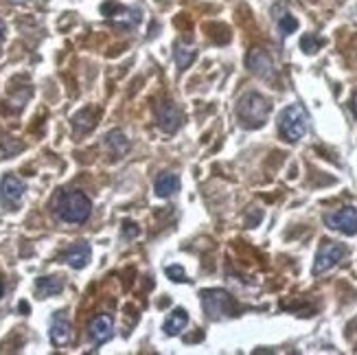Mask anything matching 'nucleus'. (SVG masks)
<instances>
[{
	"label": "nucleus",
	"instance_id": "1",
	"mask_svg": "<svg viewBox=\"0 0 357 355\" xmlns=\"http://www.w3.org/2000/svg\"><path fill=\"white\" fill-rule=\"evenodd\" d=\"M93 213V202L81 191H62L55 198V215L66 224H84Z\"/></svg>",
	"mask_w": 357,
	"mask_h": 355
},
{
	"label": "nucleus",
	"instance_id": "2",
	"mask_svg": "<svg viewBox=\"0 0 357 355\" xmlns=\"http://www.w3.org/2000/svg\"><path fill=\"white\" fill-rule=\"evenodd\" d=\"M272 103L259 93H246L239 103H237V118L246 129H257L265 125L267 116H270Z\"/></svg>",
	"mask_w": 357,
	"mask_h": 355
},
{
	"label": "nucleus",
	"instance_id": "3",
	"mask_svg": "<svg viewBox=\"0 0 357 355\" xmlns=\"http://www.w3.org/2000/svg\"><path fill=\"white\" fill-rule=\"evenodd\" d=\"M309 129V114L301 106V103H294L287 106L278 116V134L285 139L287 143H299Z\"/></svg>",
	"mask_w": 357,
	"mask_h": 355
},
{
	"label": "nucleus",
	"instance_id": "4",
	"mask_svg": "<svg viewBox=\"0 0 357 355\" xmlns=\"http://www.w3.org/2000/svg\"><path fill=\"white\" fill-rule=\"evenodd\" d=\"M202 307H204V314L211 320H224L228 316H235L237 312L235 299L226 290H204Z\"/></svg>",
	"mask_w": 357,
	"mask_h": 355
},
{
	"label": "nucleus",
	"instance_id": "5",
	"mask_svg": "<svg viewBox=\"0 0 357 355\" xmlns=\"http://www.w3.org/2000/svg\"><path fill=\"white\" fill-rule=\"evenodd\" d=\"M103 16H108L116 26L121 29H136L141 24V9L125 7L118 3H103Z\"/></svg>",
	"mask_w": 357,
	"mask_h": 355
},
{
	"label": "nucleus",
	"instance_id": "6",
	"mask_svg": "<svg viewBox=\"0 0 357 355\" xmlns=\"http://www.w3.org/2000/svg\"><path fill=\"white\" fill-rule=\"evenodd\" d=\"M154 110H156L158 127L165 132V134H175V132L182 127L184 118H182V112H180V108L175 106V103L162 101V103H156Z\"/></svg>",
	"mask_w": 357,
	"mask_h": 355
},
{
	"label": "nucleus",
	"instance_id": "7",
	"mask_svg": "<svg viewBox=\"0 0 357 355\" xmlns=\"http://www.w3.org/2000/svg\"><path fill=\"white\" fill-rule=\"evenodd\" d=\"M347 255V248L342 244H335V242H324L318 250L316 255V261H314V274H324L326 270H331L333 265H338L342 259Z\"/></svg>",
	"mask_w": 357,
	"mask_h": 355
},
{
	"label": "nucleus",
	"instance_id": "8",
	"mask_svg": "<svg viewBox=\"0 0 357 355\" xmlns=\"http://www.w3.org/2000/svg\"><path fill=\"white\" fill-rule=\"evenodd\" d=\"M326 226L342 232V235H357V209L353 206H344L335 213L324 215Z\"/></svg>",
	"mask_w": 357,
	"mask_h": 355
},
{
	"label": "nucleus",
	"instance_id": "9",
	"mask_svg": "<svg viewBox=\"0 0 357 355\" xmlns=\"http://www.w3.org/2000/svg\"><path fill=\"white\" fill-rule=\"evenodd\" d=\"M246 66L250 68L252 75H257L261 79H272L274 72H276L272 57L267 55L263 49H252L246 57Z\"/></svg>",
	"mask_w": 357,
	"mask_h": 355
},
{
	"label": "nucleus",
	"instance_id": "10",
	"mask_svg": "<svg viewBox=\"0 0 357 355\" xmlns=\"http://www.w3.org/2000/svg\"><path fill=\"white\" fill-rule=\"evenodd\" d=\"M24 191H26V187L22 180H18L16 175H5L3 182H0V200H3L7 206H11V209H16L24 198Z\"/></svg>",
	"mask_w": 357,
	"mask_h": 355
},
{
	"label": "nucleus",
	"instance_id": "11",
	"mask_svg": "<svg viewBox=\"0 0 357 355\" xmlns=\"http://www.w3.org/2000/svg\"><path fill=\"white\" fill-rule=\"evenodd\" d=\"M88 336H90L93 345H97V347L106 345L108 340L114 336V320H112V316H108V314L97 316L90 322V327H88Z\"/></svg>",
	"mask_w": 357,
	"mask_h": 355
},
{
	"label": "nucleus",
	"instance_id": "12",
	"mask_svg": "<svg viewBox=\"0 0 357 355\" xmlns=\"http://www.w3.org/2000/svg\"><path fill=\"white\" fill-rule=\"evenodd\" d=\"M93 257V250L90 246H88L86 242H79V244H72L66 253H64V261L70 265V268H75V270H81L88 265V261H90Z\"/></svg>",
	"mask_w": 357,
	"mask_h": 355
},
{
	"label": "nucleus",
	"instance_id": "13",
	"mask_svg": "<svg viewBox=\"0 0 357 355\" xmlns=\"http://www.w3.org/2000/svg\"><path fill=\"white\" fill-rule=\"evenodd\" d=\"M154 189H156V196L158 198H169L173 194L180 191V178L175 173H169V171H162L156 175V182H154Z\"/></svg>",
	"mask_w": 357,
	"mask_h": 355
},
{
	"label": "nucleus",
	"instance_id": "14",
	"mask_svg": "<svg viewBox=\"0 0 357 355\" xmlns=\"http://www.w3.org/2000/svg\"><path fill=\"white\" fill-rule=\"evenodd\" d=\"M70 340H72V324L66 318L57 316L51 324V342L55 347H66L70 345Z\"/></svg>",
	"mask_w": 357,
	"mask_h": 355
},
{
	"label": "nucleus",
	"instance_id": "15",
	"mask_svg": "<svg viewBox=\"0 0 357 355\" xmlns=\"http://www.w3.org/2000/svg\"><path fill=\"white\" fill-rule=\"evenodd\" d=\"M189 324V312L182 307H175L169 314V318L165 320V333L167 336H177Z\"/></svg>",
	"mask_w": 357,
	"mask_h": 355
},
{
	"label": "nucleus",
	"instance_id": "16",
	"mask_svg": "<svg viewBox=\"0 0 357 355\" xmlns=\"http://www.w3.org/2000/svg\"><path fill=\"white\" fill-rule=\"evenodd\" d=\"M106 147L114 156H125L129 152V139L123 134L121 129H112L106 136Z\"/></svg>",
	"mask_w": 357,
	"mask_h": 355
},
{
	"label": "nucleus",
	"instance_id": "17",
	"mask_svg": "<svg viewBox=\"0 0 357 355\" xmlns=\"http://www.w3.org/2000/svg\"><path fill=\"white\" fill-rule=\"evenodd\" d=\"M35 290L40 296H44V299H47V296H57L64 290V278L62 276H42V278H38Z\"/></svg>",
	"mask_w": 357,
	"mask_h": 355
},
{
	"label": "nucleus",
	"instance_id": "18",
	"mask_svg": "<svg viewBox=\"0 0 357 355\" xmlns=\"http://www.w3.org/2000/svg\"><path fill=\"white\" fill-rule=\"evenodd\" d=\"M196 57H198V51L193 47H184V44H177L175 51H173V59H175V64L180 70L189 68L193 62H196Z\"/></svg>",
	"mask_w": 357,
	"mask_h": 355
},
{
	"label": "nucleus",
	"instance_id": "19",
	"mask_svg": "<svg viewBox=\"0 0 357 355\" xmlns=\"http://www.w3.org/2000/svg\"><path fill=\"white\" fill-rule=\"evenodd\" d=\"M97 123V112L90 110V108H86L81 110L79 114H75V118H72V125H75L77 132H90Z\"/></svg>",
	"mask_w": 357,
	"mask_h": 355
},
{
	"label": "nucleus",
	"instance_id": "20",
	"mask_svg": "<svg viewBox=\"0 0 357 355\" xmlns=\"http://www.w3.org/2000/svg\"><path fill=\"white\" fill-rule=\"evenodd\" d=\"M276 24H278V31L283 38H287L289 33H294L299 29V20H296L292 13H283V16H276Z\"/></svg>",
	"mask_w": 357,
	"mask_h": 355
},
{
	"label": "nucleus",
	"instance_id": "21",
	"mask_svg": "<svg viewBox=\"0 0 357 355\" xmlns=\"http://www.w3.org/2000/svg\"><path fill=\"white\" fill-rule=\"evenodd\" d=\"M322 44H324V40L322 38H316V36H305L301 40V47H303L305 53H316L322 47Z\"/></svg>",
	"mask_w": 357,
	"mask_h": 355
},
{
	"label": "nucleus",
	"instance_id": "22",
	"mask_svg": "<svg viewBox=\"0 0 357 355\" xmlns=\"http://www.w3.org/2000/svg\"><path fill=\"white\" fill-rule=\"evenodd\" d=\"M165 274H167L171 281H175V283H184V281H189L182 265H167V268H165Z\"/></svg>",
	"mask_w": 357,
	"mask_h": 355
},
{
	"label": "nucleus",
	"instance_id": "23",
	"mask_svg": "<svg viewBox=\"0 0 357 355\" xmlns=\"http://www.w3.org/2000/svg\"><path fill=\"white\" fill-rule=\"evenodd\" d=\"M138 226L136 224H132V221H125L123 224V235H125V239H134V237H138Z\"/></svg>",
	"mask_w": 357,
	"mask_h": 355
},
{
	"label": "nucleus",
	"instance_id": "24",
	"mask_svg": "<svg viewBox=\"0 0 357 355\" xmlns=\"http://www.w3.org/2000/svg\"><path fill=\"white\" fill-rule=\"evenodd\" d=\"M5 38H7V24H5V20H3V18H0V47H3Z\"/></svg>",
	"mask_w": 357,
	"mask_h": 355
},
{
	"label": "nucleus",
	"instance_id": "25",
	"mask_svg": "<svg viewBox=\"0 0 357 355\" xmlns=\"http://www.w3.org/2000/svg\"><path fill=\"white\" fill-rule=\"evenodd\" d=\"M351 108H353V114L357 116V95L353 97V103H351Z\"/></svg>",
	"mask_w": 357,
	"mask_h": 355
},
{
	"label": "nucleus",
	"instance_id": "26",
	"mask_svg": "<svg viewBox=\"0 0 357 355\" xmlns=\"http://www.w3.org/2000/svg\"><path fill=\"white\" fill-rule=\"evenodd\" d=\"M3 294H5V285H3V281H0V299H3Z\"/></svg>",
	"mask_w": 357,
	"mask_h": 355
},
{
	"label": "nucleus",
	"instance_id": "27",
	"mask_svg": "<svg viewBox=\"0 0 357 355\" xmlns=\"http://www.w3.org/2000/svg\"><path fill=\"white\" fill-rule=\"evenodd\" d=\"M11 3H26V0H11Z\"/></svg>",
	"mask_w": 357,
	"mask_h": 355
}]
</instances>
